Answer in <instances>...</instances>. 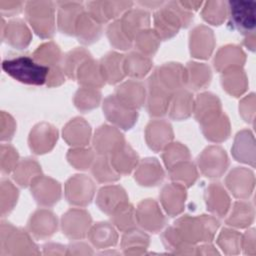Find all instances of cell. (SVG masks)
<instances>
[{
	"instance_id": "c3c4849f",
	"label": "cell",
	"mask_w": 256,
	"mask_h": 256,
	"mask_svg": "<svg viewBox=\"0 0 256 256\" xmlns=\"http://www.w3.org/2000/svg\"><path fill=\"white\" fill-rule=\"evenodd\" d=\"M100 92L92 87L80 88L74 97L75 106L80 111H89L98 106L100 102Z\"/></svg>"
},
{
	"instance_id": "52a82bcc",
	"label": "cell",
	"mask_w": 256,
	"mask_h": 256,
	"mask_svg": "<svg viewBox=\"0 0 256 256\" xmlns=\"http://www.w3.org/2000/svg\"><path fill=\"white\" fill-rule=\"evenodd\" d=\"M103 111L106 118L118 127L128 130L137 120V112L123 104L115 95H110L104 100Z\"/></svg>"
},
{
	"instance_id": "cb8c5ba5",
	"label": "cell",
	"mask_w": 256,
	"mask_h": 256,
	"mask_svg": "<svg viewBox=\"0 0 256 256\" xmlns=\"http://www.w3.org/2000/svg\"><path fill=\"white\" fill-rule=\"evenodd\" d=\"M58 27L63 33L72 35L75 32V26L84 7L80 2H58Z\"/></svg>"
},
{
	"instance_id": "8fae6325",
	"label": "cell",
	"mask_w": 256,
	"mask_h": 256,
	"mask_svg": "<svg viewBox=\"0 0 256 256\" xmlns=\"http://www.w3.org/2000/svg\"><path fill=\"white\" fill-rule=\"evenodd\" d=\"M148 104L147 108L151 115L161 116L167 111L170 104L172 93L168 91L156 78L153 73L148 81Z\"/></svg>"
},
{
	"instance_id": "d590c367",
	"label": "cell",
	"mask_w": 256,
	"mask_h": 256,
	"mask_svg": "<svg viewBox=\"0 0 256 256\" xmlns=\"http://www.w3.org/2000/svg\"><path fill=\"white\" fill-rule=\"evenodd\" d=\"M39 176H41L40 166L34 159L30 158L20 160L13 170L14 180L22 187L31 185Z\"/></svg>"
},
{
	"instance_id": "1f68e13d",
	"label": "cell",
	"mask_w": 256,
	"mask_h": 256,
	"mask_svg": "<svg viewBox=\"0 0 256 256\" xmlns=\"http://www.w3.org/2000/svg\"><path fill=\"white\" fill-rule=\"evenodd\" d=\"M76 76L78 82L85 87L98 88L105 83L100 65L91 57L81 64L77 70Z\"/></svg>"
},
{
	"instance_id": "e7e4bbea",
	"label": "cell",
	"mask_w": 256,
	"mask_h": 256,
	"mask_svg": "<svg viewBox=\"0 0 256 256\" xmlns=\"http://www.w3.org/2000/svg\"><path fill=\"white\" fill-rule=\"evenodd\" d=\"M179 3L188 11H191L192 9L197 10L202 5L201 1H180Z\"/></svg>"
},
{
	"instance_id": "8d00e7d4",
	"label": "cell",
	"mask_w": 256,
	"mask_h": 256,
	"mask_svg": "<svg viewBox=\"0 0 256 256\" xmlns=\"http://www.w3.org/2000/svg\"><path fill=\"white\" fill-rule=\"evenodd\" d=\"M90 241L98 248L113 246L117 242V233L112 225L107 222L96 223L89 231Z\"/></svg>"
},
{
	"instance_id": "f1b7e54d",
	"label": "cell",
	"mask_w": 256,
	"mask_h": 256,
	"mask_svg": "<svg viewBox=\"0 0 256 256\" xmlns=\"http://www.w3.org/2000/svg\"><path fill=\"white\" fill-rule=\"evenodd\" d=\"M115 96L126 106L136 109L145 101V89L142 83L129 80L116 89Z\"/></svg>"
},
{
	"instance_id": "681fc988",
	"label": "cell",
	"mask_w": 256,
	"mask_h": 256,
	"mask_svg": "<svg viewBox=\"0 0 256 256\" xmlns=\"http://www.w3.org/2000/svg\"><path fill=\"white\" fill-rule=\"evenodd\" d=\"M88 58H90V53L84 48H76L74 50H71L64 57V73L70 78H75L78 68Z\"/></svg>"
},
{
	"instance_id": "44dd1931",
	"label": "cell",
	"mask_w": 256,
	"mask_h": 256,
	"mask_svg": "<svg viewBox=\"0 0 256 256\" xmlns=\"http://www.w3.org/2000/svg\"><path fill=\"white\" fill-rule=\"evenodd\" d=\"M172 138V127L164 120L151 121L146 128L147 144L154 151H159L165 148L168 144H170Z\"/></svg>"
},
{
	"instance_id": "6f0895ef",
	"label": "cell",
	"mask_w": 256,
	"mask_h": 256,
	"mask_svg": "<svg viewBox=\"0 0 256 256\" xmlns=\"http://www.w3.org/2000/svg\"><path fill=\"white\" fill-rule=\"evenodd\" d=\"M19 162L17 150L10 144H1L0 148V168L2 173L12 172Z\"/></svg>"
},
{
	"instance_id": "7dc6e473",
	"label": "cell",
	"mask_w": 256,
	"mask_h": 256,
	"mask_svg": "<svg viewBox=\"0 0 256 256\" xmlns=\"http://www.w3.org/2000/svg\"><path fill=\"white\" fill-rule=\"evenodd\" d=\"M113 223L122 231H128L134 228L136 215L132 205L125 202L120 205L112 214Z\"/></svg>"
},
{
	"instance_id": "e0dca14e",
	"label": "cell",
	"mask_w": 256,
	"mask_h": 256,
	"mask_svg": "<svg viewBox=\"0 0 256 256\" xmlns=\"http://www.w3.org/2000/svg\"><path fill=\"white\" fill-rule=\"evenodd\" d=\"M154 74L158 81L171 93L179 90L187 82L186 69L179 63H165L158 67Z\"/></svg>"
},
{
	"instance_id": "ab89813d",
	"label": "cell",
	"mask_w": 256,
	"mask_h": 256,
	"mask_svg": "<svg viewBox=\"0 0 256 256\" xmlns=\"http://www.w3.org/2000/svg\"><path fill=\"white\" fill-rule=\"evenodd\" d=\"M186 69L187 82L193 89H201L206 87L211 80L210 68L202 63L189 62Z\"/></svg>"
},
{
	"instance_id": "603a6c76",
	"label": "cell",
	"mask_w": 256,
	"mask_h": 256,
	"mask_svg": "<svg viewBox=\"0 0 256 256\" xmlns=\"http://www.w3.org/2000/svg\"><path fill=\"white\" fill-rule=\"evenodd\" d=\"M28 228L37 238L49 237L57 230V219L49 210H37L29 219Z\"/></svg>"
},
{
	"instance_id": "f35d334b",
	"label": "cell",
	"mask_w": 256,
	"mask_h": 256,
	"mask_svg": "<svg viewBox=\"0 0 256 256\" xmlns=\"http://www.w3.org/2000/svg\"><path fill=\"white\" fill-rule=\"evenodd\" d=\"M244 61L243 52L236 46H225L222 47L214 60V66L218 71H225L230 68H235L238 63Z\"/></svg>"
},
{
	"instance_id": "836d02e7",
	"label": "cell",
	"mask_w": 256,
	"mask_h": 256,
	"mask_svg": "<svg viewBox=\"0 0 256 256\" xmlns=\"http://www.w3.org/2000/svg\"><path fill=\"white\" fill-rule=\"evenodd\" d=\"M138 155L127 144L111 154L110 163L118 174H128L137 165Z\"/></svg>"
},
{
	"instance_id": "f546056e",
	"label": "cell",
	"mask_w": 256,
	"mask_h": 256,
	"mask_svg": "<svg viewBox=\"0 0 256 256\" xmlns=\"http://www.w3.org/2000/svg\"><path fill=\"white\" fill-rule=\"evenodd\" d=\"M164 172L155 158L142 160L135 172V180L144 186H154L162 181Z\"/></svg>"
},
{
	"instance_id": "74e56055",
	"label": "cell",
	"mask_w": 256,
	"mask_h": 256,
	"mask_svg": "<svg viewBox=\"0 0 256 256\" xmlns=\"http://www.w3.org/2000/svg\"><path fill=\"white\" fill-rule=\"evenodd\" d=\"M151 66V60L144 54L131 52L129 55L124 57V72L131 77H144L150 70Z\"/></svg>"
},
{
	"instance_id": "6da1fadb",
	"label": "cell",
	"mask_w": 256,
	"mask_h": 256,
	"mask_svg": "<svg viewBox=\"0 0 256 256\" xmlns=\"http://www.w3.org/2000/svg\"><path fill=\"white\" fill-rule=\"evenodd\" d=\"M2 69L15 80L28 85H43L47 82L50 67L37 62L33 57L19 55L2 62Z\"/></svg>"
},
{
	"instance_id": "ee69618b",
	"label": "cell",
	"mask_w": 256,
	"mask_h": 256,
	"mask_svg": "<svg viewBox=\"0 0 256 256\" xmlns=\"http://www.w3.org/2000/svg\"><path fill=\"white\" fill-rule=\"evenodd\" d=\"M149 244V237L144 232L131 229L126 231L122 239V247L125 253H141Z\"/></svg>"
},
{
	"instance_id": "ac0fdd59",
	"label": "cell",
	"mask_w": 256,
	"mask_h": 256,
	"mask_svg": "<svg viewBox=\"0 0 256 256\" xmlns=\"http://www.w3.org/2000/svg\"><path fill=\"white\" fill-rule=\"evenodd\" d=\"M214 48V35L210 28L199 25L190 33V52L196 58L207 59Z\"/></svg>"
},
{
	"instance_id": "3957f363",
	"label": "cell",
	"mask_w": 256,
	"mask_h": 256,
	"mask_svg": "<svg viewBox=\"0 0 256 256\" xmlns=\"http://www.w3.org/2000/svg\"><path fill=\"white\" fill-rule=\"evenodd\" d=\"M173 227L186 243L194 244L198 241H211L219 227V222L212 216L186 215L179 218Z\"/></svg>"
},
{
	"instance_id": "f6af8a7d",
	"label": "cell",
	"mask_w": 256,
	"mask_h": 256,
	"mask_svg": "<svg viewBox=\"0 0 256 256\" xmlns=\"http://www.w3.org/2000/svg\"><path fill=\"white\" fill-rule=\"evenodd\" d=\"M223 72L222 84L224 89L235 97L241 94L246 87L244 73L236 68H230Z\"/></svg>"
},
{
	"instance_id": "83f0119b",
	"label": "cell",
	"mask_w": 256,
	"mask_h": 256,
	"mask_svg": "<svg viewBox=\"0 0 256 256\" xmlns=\"http://www.w3.org/2000/svg\"><path fill=\"white\" fill-rule=\"evenodd\" d=\"M123 56L117 52H109L101 58L99 63L101 72L104 80L109 84H115L125 76Z\"/></svg>"
},
{
	"instance_id": "9a60e30c",
	"label": "cell",
	"mask_w": 256,
	"mask_h": 256,
	"mask_svg": "<svg viewBox=\"0 0 256 256\" xmlns=\"http://www.w3.org/2000/svg\"><path fill=\"white\" fill-rule=\"evenodd\" d=\"M57 130L48 123H40L34 126L29 135L30 149L36 154L49 152L57 141Z\"/></svg>"
},
{
	"instance_id": "8992f818",
	"label": "cell",
	"mask_w": 256,
	"mask_h": 256,
	"mask_svg": "<svg viewBox=\"0 0 256 256\" xmlns=\"http://www.w3.org/2000/svg\"><path fill=\"white\" fill-rule=\"evenodd\" d=\"M227 12L229 26L242 34L254 32L256 25V2L247 0H233L228 2Z\"/></svg>"
},
{
	"instance_id": "484cf974",
	"label": "cell",
	"mask_w": 256,
	"mask_h": 256,
	"mask_svg": "<svg viewBox=\"0 0 256 256\" xmlns=\"http://www.w3.org/2000/svg\"><path fill=\"white\" fill-rule=\"evenodd\" d=\"M219 99L212 93H202L198 95L194 103L196 119L203 125L220 115L221 105Z\"/></svg>"
},
{
	"instance_id": "ba28073f",
	"label": "cell",
	"mask_w": 256,
	"mask_h": 256,
	"mask_svg": "<svg viewBox=\"0 0 256 256\" xmlns=\"http://www.w3.org/2000/svg\"><path fill=\"white\" fill-rule=\"evenodd\" d=\"M198 165L205 176L211 178L220 177L227 169L228 158L221 147L210 146L199 155Z\"/></svg>"
},
{
	"instance_id": "e575fe53",
	"label": "cell",
	"mask_w": 256,
	"mask_h": 256,
	"mask_svg": "<svg viewBox=\"0 0 256 256\" xmlns=\"http://www.w3.org/2000/svg\"><path fill=\"white\" fill-rule=\"evenodd\" d=\"M194 109L193 97L187 90H177L171 97L170 117L175 120L186 119L191 115Z\"/></svg>"
},
{
	"instance_id": "5bb4252c",
	"label": "cell",
	"mask_w": 256,
	"mask_h": 256,
	"mask_svg": "<svg viewBox=\"0 0 256 256\" xmlns=\"http://www.w3.org/2000/svg\"><path fill=\"white\" fill-rule=\"evenodd\" d=\"M125 144L123 135L114 127L100 126L94 135L93 145L100 155L113 154Z\"/></svg>"
},
{
	"instance_id": "680465c9",
	"label": "cell",
	"mask_w": 256,
	"mask_h": 256,
	"mask_svg": "<svg viewBox=\"0 0 256 256\" xmlns=\"http://www.w3.org/2000/svg\"><path fill=\"white\" fill-rule=\"evenodd\" d=\"M67 158L71 165L76 169H87L94 160V154L91 149L76 148L68 152Z\"/></svg>"
},
{
	"instance_id": "30bf717a",
	"label": "cell",
	"mask_w": 256,
	"mask_h": 256,
	"mask_svg": "<svg viewBox=\"0 0 256 256\" xmlns=\"http://www.w3.org/2000/svg\"><path fill=\"white\" fill-rule=\"evenodd\" d=\"M1 37L2 40H6L10 46L18 50L26 48L32 38L30 30L23 20L13 19L5 24L3 18Z\"/></svg>"
},
{
	"instance_id": "277c9868",
	"label": "cell",
	"mask_w": 256,
	"mask_h": 256,
	"mask_svg": "<svg viewBox=\"0 0 256 256\" xmlns=\"http://www.w3.org/2000/svg\"><path fill=\"white\" fill-rule=\"evenodd\" d=\"M55 5L51 1H29L25 4L26 19L42 38H50L55 32Z\"/></svg>"
},
{
	"instance_id": "4dcf8cb0",
	"label": "cell",
	"mask_w": 256,
	"mask_h": 256,
	"mask_svg": "<svg viewBox=\"0 0 256 256\" xmlns=\"http://www.w3.org/2000/svg\"><path fill=\"white\" fill-rule=\"evenodd\" d=\"M91 129L82 118L71 120L63 129V137L67 143L73 146H85L89 142Z\"/></svg>"
},
{
	"instance_id": "7402d4cb",
	"label": "cell",
	"mask_w": 256,
	"mask_h": 256,
	"mask_svg": "<svg viewBox=\"0 0 256 256\" xmlns=\"http://www.w3.org/2000/svg\"><path fill=\"white\" fill-rule=\"evenodd\" d=\"M119 20L122 30L133 41L138 33L148 29L150 24V15L143 9H129Z\"/></svg>"
},
{
	"instance_id": "db71d44e",
	"label": "cell",
	"mask_w": 256,
	"mask_h": 256,
	"mask_svg": "<svg viewBox=\"0 0 256 256\" xmlns=\"http://www.w3.org/2000/svg\"><path fill=\"white\" fill-rule=\"evenodd\" d=\"M248 181V171L245 169H234L226 178L228 188L236 197L248 196V186L242 184Z\"/></svg>"
},
{
	"instance_id": "be15d7a7",
	"label": "cell",
	"mask_w": 256,
	"mask_h": 256,
	"mask_svg": "<svg viewBox=\"0 0 256 256\" xmlns=\"http://www.w3.org/2000/svg\"><path fill=\"white\" fill-rule=\"evenodd\" d=\"M64 71L61 69L58 65L50 68V72L47 78V85L52 86H58L64 82Z\"/></svg>"
},
{
	"instance_id": "f907efd6",
	"label": "cell",
	"mask_w": 256,
	"mask_h": 256,
	"mask_svg": "<svg viewBox=\"0 0 256 256\" xmlns=\"http://www.w3.org/2000/svg\"><path fill=\"white\" fill-rule=\"evenodd\" d=\"M92 173L99 182H113L119 179V174L114 170L106 155H100L95 159Z\"/></svg>"
},
{
	"instance_id": "d6986e66",
	"label": "cell",
	"mask_w": 256,
	"mask_h": 256,
	"mask_svg": "<svg viewBox=\"0 0 256 256\" xmlns=\"http://www.w3.org/2000/svg\"><path fill=\"white\" fill-rule=\"evenodd\" d=\"M133 5L130 1H91L87 3L88 12L100 23L116 18Z\"/></svg>"
},
{
	"instance_id": "4316f807",
	"label": "cell",
	"mask_w": 256,
	"mask_h": 256,
	"mask_svg": "<svg viewBox=\"0 0 256 256\" xmlns=\"http://www.w3.org/2000/svg\"><path fill=\"white\" fill-rule=\"evenodd\" d=\"M125 190L120 186L102 187L97 195L96 203L98 207L107 214H112L120 205L127 202Z\"/></svg>"
},
{
	"instance_id": "6125c7cd",
	"label": "cell",
	"mask_w": 256,
	"mask_h": 256,
	"mask_svg": "<svg viewBox=\"0 0 256 256\" xmlns=\"http://www.w3.org/2000/svg\"><path fill=\"white\" fill-rule=\"evenodd\" d=\"M23 8V2L21 1H8L1 0L0 1V11L2 14L6 15H14L18 14Z\"/></svg>"
},
{
	"instance_id": "5b68a950",
	"label": "cell",
	"mask_w": 256,
	"mask_h": 256,
	"mask_svg": "<svg viewBox=\"0 0 256 256\" xmlns=\"http://www.w3.org/2000/svg\"><path fill=\"white\" fill-rule=\"evenodd\" d=\"M36 245L22 229L14 227L8 222H1L0 226V255H19L37 253Z\"/></svg>"
},
{
	"instance_id": "f5cc1de1",
	"label": "cell",
	"mask_w": 256,
	"mask_h": 256,
	"mask_svg": "<svg viewBox=\"0 0 256 256\" xmlns=\"http://www.w3.org/2000/svg\"><path fill=\"white\" fill-rule=\"evenodd\" d=\"M135 46L144 54L153 55L160 44V38L154 30L146 29L138 33L135 38Z\"/></svg>"
},
{
	"instance_id": "4fadbf2b",
	"label": "cell",
	"mask_w": 256,
	"mask_h": 256,
	"mask_svg": "<svg viewBox=\"0 0 256 256\" xmlns=\"http://www.w3.org/2000/svg\"><path fill=\"white\" fill-rule=\"evenodd\" d=\"M91 224V217L85 210L71 209L62 217V230L72 239L83 238Z\"/></svg>"
},
{
	"instance_id": "d4e9b609",
	"label": "cell",
	"mask_w": 256,
	"mask_h": 256,
	"mask_svg": "<svg viewBox=\"0 0 256 256\" xmlns=\"http://www.w3.org/2000/svg\"><path fill=\"white\" fill-rule=\"evenodd\" d=\"M102 33V25L88 11L81 13L79 16L74 34L79 42L91 44L99 39Z\"/></svg>"
},
{
	"instance_id": "9f6ffc18",
	"label": "cell",
	"mask_w": 256,
	"mask_h": 256,
	"mask_svg": "<svg viewBox=\"0 0 256 256\" xmlns=\"http://www.w3.org/2000/svg\"><path fill=\"white\" fill-rule=\"evenodd\" d=\"M107 36L110 40L111 45L117 49L126 50L132 45V40L122 30L120 20H115L107 28Z\"/></svg>"
},
{
	"instance_id": "7bdbcfd3",
	"label": "cell",
	"mask_w": 256,
	"mask_h": 256,
	"mask_svg": "<svg viewBox=\"0 0 256 256\" xmlns=\"http://www.w3.org/2000/svg\"><path fill=\"white\" fill-rule=\"evenodd\" d=\"M33 58L45 66H57L61 60V51L53 42L41 44L33 53Z\"/></svg>"
},
{
	"instance_id": "11a10c76",
	"label": "cell",
	"mask_w": 256,
	"mask_h": 256,
	"mask_svg": "<svg viewBox=\"0 0 256 256\" xmlns=\"http://www.w3.org/2000/svg\"><path fill=\"white\" fill-rule=\"evenodd\" d=\"M163 160L167 169H171L176 164L189 160V150L181 143H171L165 147L163 153Z\"/></svg>"
},
{
	"instance_id": "7c38bea8",
	"label": "cell",
	"mask_w": 256,
	"mask_h": 256,
	"mask_svg": "<svg viewBox=\"0 0 256 256\" xmlns=\"http://www.w3.org/2000/svg\"><path fill=\"white\" fill-rule=\"evenodd\" d=\"M135 215L136 221L143 228L152 232L159 231L165 224V217L158 204L152 199H146L139 203Z\"/></svg>"
},
{
	"instance_id": "ffe728a7",
	"label": "cell",
	"mask_w": 256,
	"mask_h": 256,
	"mask_svg": "<svg viewBox=\"0 0 256 256\" xmlns=\"http://www.w3.org/2000/svg\"><path fill=\"white\" fill-rule=\"evenodd\" d=\"M161 203L170 216H176L183 211L186 191L185 187L179 183L167 184L163 187L160 194Z\"/></svg>"
},
{
	"instance_id": "d6a6232c",
	"label": "cell",
	"mask_w": 256,
	"mask_h": 256,
	"mask_svg": "<svg viewBox=\"0 0 256 256\" xmlns=\"http://www.w3.org/2000/svg\"><path fill=\"white\" fill-rule=\"evenodd\" d=\"M205 200L207 209L222 217L229 208V197L219 183H212L206 190Z\"/></svg>"
},
{
	"instance_id": "bcb514c9",
	"label": "cell",
	"mask_w": 256,
	"mask_h": 256,
	"mask_svg": "<svg viewBox=\"0 0 256 256\" xmlns=\"http://www.w3.org/2000/svg\"><path fill=\"white\" fill-rule=\"evenodd\" d=\"M18 189L13 183L2 178L0 183V205H1V216L5 217L14 208L18 199Z\"/></svg>"
},
{
	"instance_id": "2e32d148",
	"label": "cell",
	"mask_w": 256,
	"mask_h": 256,
	"mask_svg": "<svg viewBox=\"0 0 256 256\" xmlns=\"http://www.w3.org/2000/svg\"><path fill=\"white\" fill-rule=\"evenodd\" d=\"M31 191L37 203L44 206L54 205L61 194L59 183L44 176H39L32 182Z\"/></svg>"
},
{
	"instance_id": "9c48e42d",
	"label": "cell",
	"mask_w": 256,
	"mask_h": 256,
	"mask_svg": "<svg viewBox=\"0 0 256 256\" xmlns=\"http://www.w3.org/2000/svg\"><path fill=\"white\" fill-rule=\"evenodd\" d=\"M94 184L85 175L71 177L65 186V195L69 203L85 206L89 204L94 195Z\"/></svg>"
},
{
	"instance_id": "b9f144b4",
	"label": "cell",
	"mask_w": 256,
	"mask_h": 256,
	"mask_svg": "<svg viewBox=\"0 0 256 256\" xmlns=\"http://www.w3.org/2000/svg\"><path fill=\"white\" fill-rule=\"evenodd\" d=\"M170 178L183 186H191L197 179V171L191 162L188 160L180 162L169 169Z\"/></svg>"
},
{
	"instance_id": "91938a15",
	"label": "cell",
	"mask_w": 256,
	"mask_h": 256,
	"mask_svg": "<svg viewBox=\"0 0 256 256\" xmlns=\"http://www.w3.org/2000/svg\"><path fill=\"white\" fill-rule=\"evenodd\" d=\"M239 239V234L236 231L223 229L218 237V244L223 249V251L229 253L233 252L234 248H237V243Z\"/></svg>"
},
{
	"instance_id": "816d5d0a",
	"label": "cell",
	"mask_w": 256,
	"mask_h": 256,
	"mask_svg": "<svg viewBox=\"0 0 256 256\" xmlns=\"http://www.w3.org/2000/svg\"><path fill=\"white\" fill-rule=\"evenodd\" d=\"M202 17L213 25H220L227 15V4L223 1H208L202 10Z\"/></svg>"
},
{
	"instance_id": "60d3db41",
	"label": "cell",
	"mask_w": 256,
	"mask_h": 256,
	"mask_svg": "<svg viewBox=\"0 0 256 256\" xmlns=\"http://www.w3.org/2000/svg\"><path fill=\"white\" fill-rule=\"evenodd\" d=\"M205 137L213 142H221L229 135V122L225 115L220 114L215 119L202 125Z\"/></svg>"
},
{
	"instance_id": "7a4b0ae2",
	"label": "cell",
	"mask_w": 256,
	"mask_h": 256,
	"mask_svg": "<svg viewBox=\"0 0 256 256\" xmlns=\"http://www.w3.org/2000/svg\"><path fill=\"white\" fill-rule=\"evenodd\" d=\"M193 20L191 11L179 2L171 1L160 7L154 14V31L160 39H169L177 34L180 27H187Z\"/></svg>"
},
{
	"instance_id": "94428289",
	"label": "cell",
	"mask_w": 256,
	"mask_h": 256,
	"mask_svg": "<svg viewBox=\"0 0 256 256\" xmlns=\"http://www.w3.org/2000/svg\"><path fill=\"white\" fill-rule=\"evenodd\" d=\"M16 123L12 116L5 111L1 112V140L8 141L10 140L15 132Z\"/></svg>"
}]
</instances>
